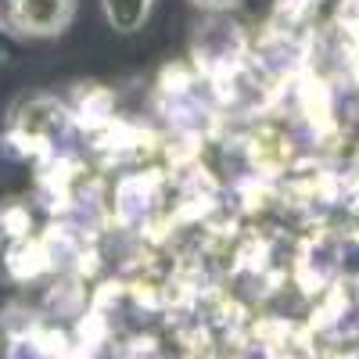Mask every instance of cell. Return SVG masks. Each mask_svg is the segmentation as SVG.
Wrapping results in <instances>:
<instances>
[{"mask_svg":"<svg viewBox=\"0 0 359 359\" xmlns=\"http://www.w3.org/2000/svg\"><path fill=\"white\" fill-rule=\"evenodd\" d=\"M76 18V0H8L4 22L11 33L29 40L62 36Z\"/></svg>","mask_w":359,"mask_h":359,"instance_id":"cell-1","label":"cell"},{"mask_svg":"<svg viewBox=\"0 0 359 359\" xmlns=\"http://www.w3.org/2000/svg\"><path fill=\"white\" fill-rule=\"evenodd\" d=\"M101 11H104V22L123 36H133L147 25L155 11V0H101Z\"/></svg>","mask_w":359,"mask_h":359,"instance_id":"cell-2","label":"cell"},{"mask_svg":"<svg viewBox=\"0 0 359 359\" xmlns=\"http://www.w3.org/2000/svg\"><path fill=\"white\" fill-rule=\"evenodd\" d=\"M194 8H205V11H233L237 4H245V0H191Z\"/></svg>","mask_w":359,"mask_h":359,"instance_id":"cell-3","label":"cell"},{"mask_svg":"<svg viewBox=\"0 0 359 359\" xmlns=\"http://www.w3.org/2000/svg\"><path fill=\"white\" fill-rule=\"evenodd\" d=\"M8 43H11V29H8V22L0 18V54L8 50Z\"/></svg>","mask_w":359,"mask_h":359,"instance_id":"cell-4","label":"cell"}]
</instances>
